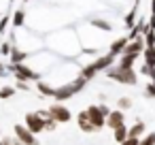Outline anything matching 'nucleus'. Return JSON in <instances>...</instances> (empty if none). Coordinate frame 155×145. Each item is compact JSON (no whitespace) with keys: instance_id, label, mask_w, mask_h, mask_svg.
<instances>
[{"instance_id":"obj_1","label":"nucleus","mask_w":155,"mask_h":145,"mask_svg":"<svg viewBox=\"0 0 155 145\" xmlns=\"http://www.w3.org/2000/svg\"><path fill=\"white\" fill-rule=\"evenodd\" d=\"M115 62H117V58H115V56H110V54H104V56L96 58L91 64H87L85 68H81V73H79V75H81V77H85L87 81H91V79L98 75V73H102V71L106 73L108 68H113V66H115Z\"/></svg>"},{"instance_id":"obj_2","label":"nucleus","mask_w":155,"mask_h":145,"mask_svg":"<svg viewBox=\"0 0 155 145\" xmlns=\"http://www.w3.org/2000/svg\"><path fill=\"white\" fill-rule=\"evenodd\" d=\"M106 77H110L117 83H123V85H136L138 83V73L134 68H127V66H121V64H115L113 68H108Z\"/></svg>"},{"instance_id":"obj_3","label":"nucleus","mask_w":155,"mask_h":145,"mask_svg":"<svg viewBox=\"0 0 155 145\" xmlns=\"http://www.w3.org/2000/svg\"><path fill=\"white\" fill-rule=\"evenodd\" d=\"M89 81L85 79V77H77L74 81H70V83H66V85H60L58 88V92H55V100L58 102H64V100H68L70 96H74V94H79L81 90H85V85H87Z\"/></svg>"},{"instance_id":"obj_4","label":"nucleus","mask_w":155,"mask_h":145,"mask_svg":"<svg viewBox=\"0 0 155 145\" xmlns=\"http://www.w3.org/2000/svg\"><path fill=\"white\" fill-rule=\"evenodd\" d=\"M24 124L34 132V134H41V132H45L47 130V119L41 115V111H30V113H26V117H24Z\"/></svg>"},{"instance_id":"obj_5","label":"nucleus","mask_w":155,"mask_h":145,"mask_svg":"<svg viewBox=\"0 0 155 145\" xmlns=\"http://www.w3.org/2000/svg\"><path fill=\"white\" fill-rule=\"evenodd\" d=\"M9 71L15 73L17 81H41V75L32 68H28L26 64H9Z\"/></svg>"},{"instance_id":"obj_6","label":"nucleus","mask_w":155,"mask_h":145,"mask_svg":"<svg viewBox=\"0 0 155 145\" xmlns=\"http://www.w3.org/2000/svg\"><path fill=\"white\" fill-rule=\"evenodd\" d=\"M15 139H19L24 145H41L36 134L26 126V124H15Z\"/></svg>"},{"instance_id":"obj_7","label":"nucleus","mask_w":155,"mask_h":145,"mask_svg":"<svg viewBox=\"0 0 155 145\" xmlns=\"http://www.w3.org/2000/svg\"><path fill=\"white\" fill-rule=\"evenodd\" d=\"M47 111H49V115H51L58 124H66V122H70V119H72V113H70L64 105H60V102H53Z\"/></svg>"},{"instance_id":"obj_8","label":"nucleus","mask_w":155,"mask_h":145,"mask_svg":"<svg viewBox=\"0 0 155 145\" xmlns=\"http://www.w3.org/2000/svg\"><path fill=\"white\" fill-rule=\"evenodd\" d=\"M87 113H89V119H91V124L96 126V130H102V128L106 126V115L100 111V107H98V105L87 107Z\"/></svg>"},{"instance_id":"obj_9","label":"nucleus","mask_w":155,"mask_h":145,"mask_svg":"<svg viewBox=\"0 0 155 145\" xmlns=\"http://www.w3.org/2000/svg\"><path fill=\"white\" fill-rule=\"evenodd\" d=\"M77 126L83 130V132H87V134H94V132H98L96 130V126L91 124V119H89V113H87V109L85 111H81L79 115H77Z\"/></svg>"},{"instance_id":"obj_10","label":"nucleus","mask_w":155,"mask_h":145,"mask_svg":"<svg viewBox=\"0 0 155 145\" xmlns=\"http://www.w3.org/2000/svg\"><path fill=\"white\" fill-rule=\"evenodd\" d=\"M106 126H108V128H113V130H117V128L125 126V115H123V111H121V109L110 111V115L106 117Z\"/></svg>"},{"instance_id":"obj_11","label":"nucleus","mask_w":155,"mask_h":145,"mask_svg":"<svg viewBox=\"0 0 155 145\" xmlns=\"http://www.w3.org/2000/svg\"><path fill=\"white\" fill-rule=\"evenodd\" d=\"M127 43H130V39H127V36H123V39H117L115 43H110V49H108V54H110V56H115V58L123 56V51H125Z\"/></svg>"},{"instance_id":"obj_12","label":"nucleus","mask_w":155,"mask_h":145,"mask_svg":"<svg viewBox=\"0 0 155 145\" xmlns=\"http://www.w3.org/2000/svg\"><path fill=\"white\" fill-rule=\"evenodd\" d=\"M113 139L117 141V145H121L123 141H127V139H130V128H127V126H121V128L113 130Z\"/></svg>"},{"instance_id":"obj_13","label":"nucleus","mask_w":155,"mask_h":145,"mask_svg":"<svg viewBox=\"0 0 155 145\" xmlns=\"http://www.w3.org/2000/svg\"><path fill=\"white\" fill-rule=\"evenodd\" d=\"M11 64H24V60L28 58V54L26 51H21V49H17V45H13V51H11Z\"/></svg>"},{"instance_id":"obj_14","label":"nucleus","mask_w":155,"mask_h":145,"mask_svg":"<svg viewBox=\"0 0 155 145\" xmlns=\"http://www.w3.org/2000/svg\"><path fill=\"white\" fill-rule=\"evenodd\" d=\"M36 90H38L43 96H53V98H55V92H58V88H51V85L45 83V81H36Z\"/></svg>"},{"instance_id":"obj_15","label":"nucleus","mask_w":155,"mask_h":145,"mask_svg":"<svg viewBox=\"0 0 155 145\" xmlns=\"http://www.w3.org/2000/svg\"><path fill=\"white\" fill-rule=\"evenodd\" d=\"M144 130H147V126H144V122H136L132 128H130V136H134V139H140L142 134H144Z\"/></svg>"},{"instance_id":"obj_16","label":"nucleus","mask_w":155,"mask_h":145,"mask_svg":"<svg viewBox=\"0 0 155 145\" xmlns=\"http://www.w3.org/2000/svg\"><path fill=\"white\" fill-rule=\"evenodd\" d=\"M138 60V56H130V54H123V56H119V60H117V64H121V66H127V68H134V62Z\"/></svg>"},{"instance_id":"obj_17","label":"nucleus","mask_w":155,"mask_h":145,"mask_svg":"<svg viewBox=\"0 0 155 145\" xmlns=\"http://www.w3.org/2000/svg\"><path fill=\"white\" fill-rule=\"evenodd\" d=\"M142 36H144L147 47H155V28L147 26V28H144V32H142Z\"/></svg>"},{"instance_id":"obj_18","label":"nucleus","mask_w":155,"mask_h":145,"mask_svg":"<svg viewBox=\"0 0 155 145\" xmlns=\"http://www.w3.org/2000/svg\"><path fill=\"white\" fill-rule=\"evenodd\" d=\"M24 19H26V11H24V9H17L15 15H13V19H11V26H13V28L24 26Z\"/></svg>"},{"instance_id":"obj_19","label":"nucleus","mask_w":155,"mask_h":145,"mask_svg":"<svg viewBox=\"0 0 155 145\" xmlns=\"http://www.w3.org/2000/svg\"><path fill=\"white\" fill-rule=\"evenodd\" d=\"M136 13H138V2H134V9L127 13V17H125V26L127 28H134L138 22H136Z\"/></svg>"},{"instance_id":"obj_20","label":"nucleus","mask_w":155,"mask_h":145,"mask_svg":"<svg viewBox=\"0 0 155 145\" xmlns=\"http://www.w3.org/2000/svg\"><path fill=\"white\" fill-rule=\"evenodd\" d=\"M142 56H144V64L155 68V47H147Z\"/></svg>"},{"instance_id":"obj_21","label":"nucleus","mask_w":155,"mask_h":145,"mask_svg":"<svg viewBox=\"0 0 155 145\" xmlns=\"http://www.w3.org/2000/svg\"><path fill=\"white\" fill-rule=\"evenodd\" d=\"M15 85H5V88H0V98L2 100H9L11 96H15Z\"/></svg>"},{"instance_id":"obj_22","label":"nucleus","mask_w":155,"mask_h":145,"mask_svg":"<svg viewBox=\"0 0 155 145\" xmlns=\"http://www.w3.org/2000/svg\"><path fill=\"white\" fill-rule=\"evenodd\" d=\"M91 24H94L96 28H100V30H106V32H110V30H113V26H110L106 19H91Z\"/></svg>"},{"instance_id":"obj_23","label":"nucleus","mask_w":155,"mask_h":145,"mask_svg":"<svg viewBox=\"0 0 155 145\" xmlns=\"http://www.w3.org/2000/svg\"><path fill=\"white\" fill-rule=\"evenodd\" d=\"M130 107H132V98H127V96H121V98L117 100V109L125 111V109H130Z\"/></svg>"},{"instance_id":"obj_24","label":"nucleus","mask_w":155,"mask_h":145,"mask_svg":"<svg viewBox=\"0 0 155 145\" xmlns=\"http://www.w3.org/2000/svg\"><path fill=\"white\" fill-rule=\"evenodd\" d=\"M140 73H142V75H147V77H149V81H155V68H153V66H147V64H144V66L140 68Z\"/></svg>"},{"instance_id":"obj_25","label":"nucleus","mask_w":155,"mask_h":145,"mask_svg":"<svg viewBox=\"0 0 155 145\" xmlns=\"http://www.w3.org/2000/svg\"><path fill=\"white\" fill-rule=\"evenodd\" d=\"M144 96L147 98H155V81H149L144 85Z\"/></svg>"},{"instance_id":"obj_26","label":"nucleus","mask_w":155,"mask_h":145,"mask_svg":"<svg viewBox=\"0 0 155 145\" xmlns=\"http://www.w3.org/2000/svg\"><path fill=\"white\" fill-rule=\"evenodd\" d=\"M140 145H155V132L142 136V139H140Z\"/></svg>"},{"instance_id":"obj_27","label":"nucleus","mask_w":155,"mask_h":145,"mask_svg":"<svg viewBox=\"0 0 155 145\" xmlns=\"http://www.w3.org/2000/svg\"><path fill=\"white\" fill-rule=\"evenodd\" d=\"M11 19H13V15H5V17H2V22H0V34H5V30H7V26L11 24Z\"/></svg>"},{"instance_id":"obj_28","label":"nucleus","mask_w":155,"mask_h":145,"mask_svg":"<svg viewBox=\"0 0 155 145\" xmlns=\"http://www.w3.org/2000/svg\"><path fill=\"white\" fill-rule=\"evenodd\" d=\"M11 51H13V43H2V56H11Z\"/></svg>"},{"instance_id":"obj_29","label":"nucleus","mask_w":155,"mask_h":145,"mask_svg":"<svg viewBox=\"0 0 155 145\" xmlns=\"http://www.w3.org/2000/svg\"><path fill=\"white\" fill-rule=\"evenodd\" d=\"M15 88H17V90H21V92H30L28 81H17V83H15Z\"/></svg>"},{"instance_id":"obj_30","label":"nucleus","mask_w":155,"mask_h":145,"mask_svg":"<svg viewBox=\"0 0 155 145\" xmlns=\"http://www.w3.org/2000/svg\"><path fill=\"white\" fill-rule=\"evenodd\" d=\"M121 145H140V139H134V136H130L127 141H123Z\"/></svg>"},{"instance_id":"obj_31","label":"nucleus","mask_w":155,"mask_h":145,"mask_svg":"<svg viewBox=\"0 0 155 145\" xmlns=\"http://www.w3.org/2000/svg\"><path fill=\"white\" fill-rule=\"evenodd\" d=\"M98 107H100V111H102V113H104V115H106V117H108V115H110V109H108V107H106V105H102V102H100V105H98Z\"/></svg>"},{"instance_id":"obj_32","label":"nucleus","mask_w":155,"mask_h":145,"mask_svg":"<svg viewBox=\"0 0 155 145\" xmlns=\"http://www.w3.org/2000/svg\"><path fill=\"white\" fill-rule=\"evenodd\" d=\"M2 143H5V145H15V143H13V139H11V136H2Z\"/></svg>"},{"instance_id":"obj_33","label":"nucleus","mask_w":155,"mask_h":145,"mask_svg":"<svg viewBox=\"0 0 155 145\" xmlns=\"http://www.w3.org/2000/svg\"><path fill=\"white\" fill-rule=\"evenodd\" d=\"M151 17H155V0H151Z\"/></svg>"},{"instance_id":"obj_34","label":"nucleus","mask_w":155,"mask_h":145,"mask_svg":"<svg viewBox=\"0 0 155 145\" xmlns=\"http://www.w3.org/2000/svg\"><path fill=\"white\" fill-rule=\"evenodd\" d=\"M149 26H151V28H155V17H151V22H149Z\"/></svg>"},{"instance_id":"obj_35","label":"nucleus","mask_w":155,"mask_h":145,"mask_svg":"<svg viewBox=\"0 0 155 145\" xmlns=\"http://www.w3.org/2000/svg\"><path fill=\"white\" fill-rule=\"evenodd\" d=\"M13 143H15V145H24V143H21L19 139H15V136H13Z\"/></svg>"},{"instance_id":"obj_36","label":"nucleus","mask_w":155,"mask_h":145,"mask_svg":"<svg viewBox=\"0 0 155 145\" xmlns=\"http://www.w3.org/2000/svg\"><path fill=\"white\" fill-rule=\"evenodd\" d=\"M2 68H5V66H2V64H0V75H5V71H2Z\"/></svg>"},{"instance_id":"obj_37","label":"nucleus","mask_w":155,"mask_h":145,"mask_svg":"<svg viewBox=\"0 0 155 145\" xmlns=\"http://www.w3.org/2000/svg\"><path fill=\"white\" fill-rule=\"evenodd\" d=\"M0 56H2V41H0Z\"/></svg>"},{"instance_id":"obj_38","label":"nucleus","mask_w":155,"mask_h":145,"mask_svg":"<svg viewBox=\"0 0 155 145\" xmlns=\"http://www.w3.org/2000/svg\"><path fill=\"white\" fill-rule=\"evenodd\" d=\"M0 145H5V143H2V136H0Z\"/></svg>"},{"instance_id":"obj_39","label":"nucleus","mask_w":155,"mask_h":145,"mask_svg":"<svg viewBox=\"0 0 155 145\" xmlns=\"http://www.w3.org/2000/svg\"><path fill=\"white\" fill-rule=\"evenodd\" d=\"M24 2H30V0H24Z\"/></svg>"}]
</instances>
